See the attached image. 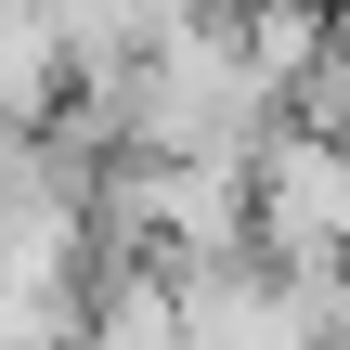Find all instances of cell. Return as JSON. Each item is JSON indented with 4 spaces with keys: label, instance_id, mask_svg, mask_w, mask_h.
Masks as SVG:
<instances>
[{
    "label": "cell",
    "instance_id": "cell-2",
    "mask_svg": "<svg viewBox=\"0 0 350 350\" xmlns=\"http://www.w3.org/2000/svg\"><path fill=\"white\" fill-rule=\"evenodd\" d=\"M247 247L286 260V273H325L350 260V143L312 117V130H273L247 156Z\"/></svg>",
    "mask_w": 350,
    "mask_h": 350
},
{
    "label": "cell",
    "instance_id": "cell-5",
    "mask_svg": "<svg viewBox=\"0 0 350 350\" xmlns=\"http://www.w3.org/2000/svg\"><path fill=\"white\" fill-rule=\"evenodd\" d=\"M299 91H312V117L350 143V13H325V39H312V65H299Z\"/></svg>",
    "mask_w": 350,
    "mask_h": 350
},
{
    "label": "cell",
    "instance_id": "cell-1",
    "mask_svg": "<svg viewBox=\"0 0 350 350\" xmlns=\"http://www.w3.org/2000/svg\"><path fill=\"white\" fill-rule=\"evenodd\" d=\"M286 91H299V65L273 52V26L260 13H182L169 39H143L117 78H91V130L117 143V156H221V169H247L273 130H286Z\"/></svg>",
    "mask_w": 350,
    "mask_h": 350
},
{
    "label": "cell",
    "instance_id": "cell-4",
    "mask_svg": "<svg viewBox=\"0 0 350 350\" xmlns=\"http://www.w3.org/2000/svg\"><path fill=\"white\" fill-rule=\"evenodd\" d=\"M65 78H78V65H65V39H52V13H39V0H0V117H52Z\"/></svg>",
    "mask_w": 350,
    "mask_h": 350
},
{
    "label": "cell",
    "instance_id": "cell-3",
    "mask_svg": "<svg viewBox=\"0 0 350 350\" xmlns=\"http://www.w3.org/2000/svg\"><path fill=\"white\" fill-rule=\"evenodd\" d=\"M65 350H182V273L169 260H104L91 273V299H78V338Z\"/></svg>",
    "mask_w": 350,
    "mask_h": 350
}]
</instances>
